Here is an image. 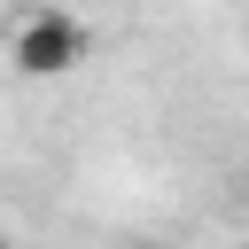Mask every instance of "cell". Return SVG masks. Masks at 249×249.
<instances>
[{"label": "cell", "instance_id": "obj_2", "mask_svg": "<svg viewBox=\"0 0 249 249\" xmlns=\"http://www.w3.org/2000/svg\"><path fill=\"white\" fill-rule=\"evenodd\" d=\"M241 249H249V241H241Z\"/></svg>", "mask_w": 249, "mask_h": 249}, {"label": "cell", "instance_id": "obj_1", "mask_svg": "<svg viewBox=\"0 0 249 249\" xmlns=\"http://www.w3.org/2000/svg\"><path fill=\"white\" fill-rule=\"evenodd\" d=\"M8 54H16V70H23V78H54V70H70V62L86 54V23H78V16H62V8H23V16H16Z\"/></svg>", "mask_w": 249, "mask_h": 249}]
</instances>
